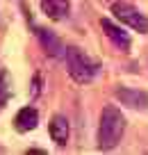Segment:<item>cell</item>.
<instances>
[{
	"mask_svg": "<svg viewBox=\"0 0 148 155\" xmlns=\"http://www.w3.org/2000/svg\"><path fill=\"white\" fill-rule=\"evenodd\" d=\"M7 94H9V89H7V75L0 73V105L7 103Z\"/></svg>",
	"mask_w": 148,
	"mask_h": 155,
	"instance_id": "cell-10",
	"label": "cell"
},
{
	"mask_svg": "<svg viewBox=\"0 0 148 155\" xmlns=\"http://www.w3.org/2000/svg\"><path fill=\"white\" fill-rule=\"evenodd\" d=\"M64 59H66L68 75H71L77 84H89L96 78V73H98V64H96L91 57H87V55L82 53L80 48H75V46H68L66 48Z\"/></svg>",
	"mask_w": 148,
	"mask_h": 155,
	"instance_id": "cell-2",
	"label": "cell"
},
{
	"mask_svg": "<svg viewBox=\"0 0 148 155\" xmlns=\"http://www.w3.org/2000/svg\"><path fill=\"white\" fill-rule=\"evenodd\" d=\"M123 132H125V116L121 114V110L114 105L103 107L100 123H98V148L100 150L116 148Z\"/></svg>",
	"mask_w": 148,
	"mask_h": 155,
	"instance_id": "cell-1",
	"label": "cell"
},
{
	"mask_svg": "<svg viewBox=\"0 0 148 155\" xmlns=\"http://www.w3.org/2000/svg\"><path fill=\"white\" fill-rule=\"evenodd\" d=\"M112 14H114L123 25L132 28L134 32L148 34V18L137 9V7L128 5V2H114V5H112Z\"/></svg>",
	"mask_w": 148,
	"mask_h": 155,
	"instance_id": "cell-3",
	"label": "cell"
},
{
	"mask_svg": "<svg viewBox=\"0 0 148 155\" xmlns=\"http://www.w3.org/2000/svg\"><path fill=\"white\" fill-rule=\"evenodd\" d=\"M37 37H39V44H41V48L46 50V55H50V57H55V59L64 57L66 48H64V44L59 41V37L53 32V30L37 28Z\"/></svg>",
	"mask_w": 148,
	"mask_h": 155,
	"instance_id": "cell-5",
	"label": "cell"
},
{
	"mask_svg": "<svg viewBox=\"0 0 148 155\" xmlns=\"http://www.w3.org/2000/svg\"><path fill=\"white\" fill-rule=\"evenodd\" d=\"M14 126H16L18 132L34 130V128L39 126V112L34 110V107H23V110H18V114H16V119H14Z\"/></svg>",
	"mask_w": 148,
	"mask_h": 155,
	"instance_id": "cell-8",
	"label": "cell"
},
{
	"mask_svg": "<svg viewBox=\"0 0 148 155\" xmlns=\"http://www.w3.org/2000/svg\"><path fill=\"white\" fill-rule=\"evenodd\" d=\"M100 28H103V32H105V37L110 39L119 50H123V53H128V50H130V34L125 32L121 25L112 23L110 18H103L100 21Z\"/></svg>",
	"mask_w": 148,
	"mask_h": 155,
	"instance_id": "cell-6",
	"label": "cell"
},
{
	"mask_svg": "<svg viewBox=\"0 0 148 155\" xmlns=\"http://www.w3.org/2000/svg\"><path fill=\"white\" fill-rule=\"evenodd\" d=\"M48 132H50V139H53L57 146H66L68 132H71V128H68V119L64 114H55L53 119H50Z\"/></svg>",
	"mask_w": 148,
	"mask_h": 155,
	"instance_id": "cell-7",
	"label": "cell"
},
{
	"mask_svg": "<svg viewBox=\"0 0 148 155\" xmlns=\"http://www.w3.org/2000/svg\"><path fill=\"white\" fill-rule=\"evenodd\" d=\"M41 9L48 18L53 21H62L68 16V9H71V2L68 0H41Z\"/></svg>",
	"mask_w": 148,
	"mask_h": 155,
	"instance_id": "cell-9",
	"label": "cell"
},
{
	"mask_svg": "<svg viewBox=\"0 0 148 155\" xmlns=\"http://www.w3.org/2000/svg\"><path fill=\"white\" fill-rule=\"evenodd\" d=\"M114 96L121 101V105L132 107V110H148V94L141 89H132V87H116Z\"/></svg>",
	"mask_w": 148,
	"mask_h": 155,
	"instance_id": "cell-4",
	"label": "cell"
}]
</instances>
